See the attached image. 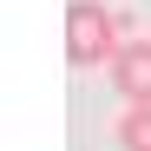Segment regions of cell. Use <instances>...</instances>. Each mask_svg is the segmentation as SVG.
<instances>
[{
	"label": "cell",
	"mask_w": 151,
	"mask_h": 151,
	"mask_svg": "<svg viewBox=\"0 0 151 151\" xmlns=\"http://www.w3.org/2000/svg\"><path fill=\"white\" fill-rule=\"evenodd\" d=\"M112 86L125 92V105H151V40H125V46H118Z\"/></svg>",
	"instance_id": "2"
},
{
	"label": "cell",
	"mask_w": 151,
	"mask_h": 151,
	"mask_svg": "<svg viewBox=\"0 0 151 151\" xmlns=\"http://www.w3.org/2000/svg\"><path fill=\"white\" fill-rule=\"evenodd\" d=\"M118 151H151V105H125V118H118Z\"/></svg>",
	"instance_id": "3"
},
{
	"label": "cell",
	"mask_w": 151,
	"mask_h": 151,
	"mask_svg": "<svg viewBox=\"0 0 151 151\" xmlns=\"http://www.w3.org/2000/svg\"><path fill=\"white\" fill-rule=\"evenodd\" d=\"M118 20H112V7H99V0H72L66 7V59L79 66V72H92V66H112L118 59Z\"/></svg>",
	"instance_id": "1"
}]
</instances>
